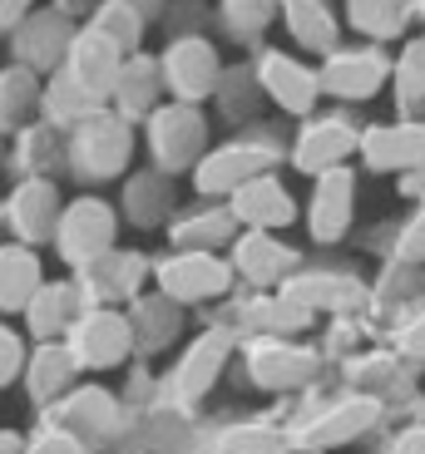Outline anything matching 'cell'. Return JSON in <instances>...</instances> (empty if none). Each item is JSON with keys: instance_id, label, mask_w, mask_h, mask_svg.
I'll return each mask as SVG.
<instances>
[{"instance_id": "cell-1", "label": "cell", "mask_w": 425, "mask_h": 454, "mask_svg": "<svg viewBox=\"0 0 425 454\" xmlns=\"http://www.w3.org/2000/svg\"><path fill=\"white\" fill-rule=\"evenodd\" d=\"M391 405L361 390H307L302 400H287V434H292V454H332L346 444L366 440V434L386 430Z\"/></svg>"}, {"instance_id": "cell-2", "label": "cell", "mask_w": 425, "mask_h": 454, "mask_svg": "<svg viewBox=\"0 0 425 454\" xmlns=\"http://www.w3.org/2000/svg\"><path fill=\"white\" fill-rule=\"evenodd\" d=\"M292 163V124L282 119H263L253 129H238L232 138L213 144L203 163L193 168V198H218L228 203L238 188H248L263 173H277Z\"/></svg>"}, {"instance_id": "cell-3", "label": "cell", "mask_w": 425, "mask_h": 454, "mask_svg": "<svg viewBox=\"0 0 425 454\" xmlns=\"http://www.w3.org/2000/svg\"><path fill=\"white\" fill-rule=\"evenodd\" d=\"M232 361H238V336H232L228 326H213V321H208V326L193 331V336L178 346V356L153 375L149 410L188 420V415L213 395V386L223 380V371H228Z\"/></svg>"}, {"instance_id": "cell-4", "label": "cell", "mask_w": 425, "mask_h": 454, "mask_svg": "<svg viewBox=\"0 0 425 454\" xmlns=\"http://www.w3.org/2000/svg\"><path fill=\"white\" fill-rule=\"evenodd\" d=\"M238 371L242 386L263 390V395H307L327 375V351L292 336H257L238 340Z\"/></svg>"}, {"instance_id": "cell-5", "label": "cell", "mask_w": 425, "mask_h": 454, "mask_svg": "<svg viewBox=\"0 0 425 454\" xmlns=\"http://www.w3.org/2000/svg\"><path fill=\"white\" fill-rule=\"evenodd\" d=\"M65 159H69V178L84 188L99 183H124L129 178V159H134V124L114 109L90 114L84 124H75L65 134Z\"/></svg>"}, {"instance_id": "cell-6", "label": "cell", "mask_w": 425, "mask_h": 454, "mask_svg": "<svg viewBox=\"0 0 425 454\" xmlns=\"http://www.w3.org/2000/svg\"><path fill=\"white\" fill-rule=\"evenodd\" d=\"M35 415H40V425H55L80 444H90L94 454L119 450V440H129V430H134V405H124L114 390L94 386V380H80L65 400H55L50 410H35Z\"/></svg>"}, {"instance_id": "cell-7", "label": "cell", "mask_w": 425, "mask_h": 454, "mask_svg": "<svg viewBox=\"0 0 425 454\" xmlns=\"http://www.w3.org/2000/svg\"><path fill=\"white\" fill-rule=\"evenodd\" d=\"M213 148V124H208L203 104H159L144 124V153L149 168L169 173V178H193V168L203 163V153Z\"/></svg>"}, {"instance_id": "cell-8", "label": "cell", "mask_w": 425, "mask_h": 454, "mask_svg": "<svg viewBox=\"0 0 425 454\" xmlns=\"http://www.w3.org/2000/svg\"><path fill=\"white\" fill-rule=\"evenodd\" d=\"M361 124L357 114L346 109V104H332V109H317L311 119H302L292 129V173L302 178H322L332 168H351V159L361 153Z\"/></svg>"}, {"instance_id": "cell-9", "label": "cell", "mask_w": 425, "mask_h": 454, "mask_svg": "<svg viewBox=\"0 0 425 454\" xmlns=\"http://www.w3.org/2000/svg\"><path fill=\"white\" fill-rule=\"evenodd\" d=\"M153 286H159L169 301H178L184 311L193 307H213V301H228L238 292V272H232L228 252H173L163 247L153 257Z\"/></svg>"}, {"instance_id": "cell-10", "label": "cell", "mask_w": 425, "mask_h": 454, "mask_svg": "<svg viewBox=\"0 0 425 454\" xmlns=\"http://www.w3.org/2000/svg\"><path fill=\"white\" fill-rule=\"evenodd\" d=\"M119 227H124V217H119V207L109 198H99V193L69 198L65 217H59V232H55L59 267L65 272H84L99 257H109L119 247Z\"/></svg>"}, {"instance_id": "cell-11", "label": "cell", "mask_w": 425, "mask_h": 454, "mask_svg": "<svg viewBox=\"0 0 425 454\" xmlns=\"http://www.w3.org/2000/svg\"><path fill=\"white\" fill-rule=\"evenodd\" d=\"M287 292L292 301L311 311V317H366V301H371V277L351 262H307L302 272H292L287 282L277 286Z\"/></svg>"}, {"instance_id": "cell-12", "label": "cell", "mask_w": 425, "mask_h": 454, "mask_svg": "<svg viewBox=\"0 0 425 454\" xmlns=\"http://www.w3.org/2000/svg\"><path fill=\"white\" fill-rule=\"evenodd\" d=\"M208 321H213V326H228L238 340H257V336L302 340L322 317H311V311L302 307V301H292L287 292H232L228 307Z\"/></svg>"}, {"instance_id": "cell-13", "label": "cell", "mask_w": 425, "mask_h": 454, "mask_svg": "<svg viewBox=\"0 0 425 454\" xmlns=\"http://www.w3.org/2000/svg\"><path fill=\"white\" fill-rule=\"evenodd\" d=\"M317 74H322V94L336 104H366L376 99V94L391 90V74H396V55H386V45H342L336 55H327L322 65H317Z\"/></svg>"}, {"instance_id": "cell-14", "label": "cell", "mask_w": 425, "mask_h": 454, "mask_svg": "<svg viewBox=\"0 0 425 454\" xmlns=\"http://www.w3.org/2000/svg\"><path fill=\"white\" fill-rule=\"evenodd\" d=\"M159 65H163L169 99H178V104H213L223 69H228L213 35H178V40H163Z\"/></svg>"}, {"instance_id": "cell-15", "label": "cell", "mask_w": 425, "mask_h": 454, "mask_svg": "<svg viewBox=\"0 0 425 454\" xmlns=\"http://www.w3.org/2000/svg\"><path fill=\"white\" fill-rule=\"evenodd\" d=\"M257 65V80H263L267 90V104H272L282 119H311V114L322 109V74H317V65H307L302 55H292V50H277V45H263L253 55Z\"/></svg>"}, {"instance_id": "cell-16", "label": "cell", "mask_w": 425, "mask_h": 454, "mask_svg": "<svg viewBox=\"0 0 425 454\" xmlns=\"http://www.w3.org/2000/svg\"><path fill=\"white\" fill-rule=\"evenodd\" d=\"M69 198L59 193L55 178H30V183H11L5 193V242L20 247H55L59 217H65Z\"/></svg>"}, {"instance_id": "cell-17", "label": "cell", "mask_w": 425, "mask_h": 454, "mask_svg": "<svg viewBox=\"0 0 425 454\" xmlns=\"http://www.w3.org/2000/svg\"><path fill=\"white\" fill-rule=\"evenodd\" d=\"M69 356L80 361V371L104 375L119 371L124 361H134V326H129L124 307H94L75 321V331L65 336Z\"/></svg>"}, {"instance_id": "cell-18", "label": "cell", "mask_w": 425, "mask_h": 454, "mask_svg": "<svg viewBox=\"0 0 425 454\" xmlns=\"http://www.w3.org/2000/svg\"><path fill=\"white\" fill-rule=\"evenodd\" d=\"M75 282L84 286V301L94 307H134L138 296L153 286V257L144 247H124L119 242L109 257H99L84 272H69Z\"/></svg>"}, {"instance_id": "cell-19", "label": "cell", "mask_w": 425, "mask_h": 454, "mask_svg": "<svg viewBox=\"0 0 425 454\" xmlns=\"http://www.w3.org/2000/svg\"><path fill=\"white\" fill-rule=\"evenodd\" d=\"M184 454H292L287 410H277V415H238V420L193 430Z\"/></svg>"}, {"instance_id": "cell-20", "label": "cell", "mask_w": 425, "mask_h": 454, "mask_svg": "<svg viewBox=\"0 0 425 454\" xmlns=\"http://www.w3.org/2000/svg\"><path fill=\"white\" fill-rule=\"evenodd\" d=\"M75 35H80V20H69L55 5H40V11L5 40V50H11V65H25V69H35L40 80H50L55 69H65Z\"/></svg>"}, {"instance_id": "cell-21", "label": "cell", "mask_w": 425, "mask_h": 454, "mask_svg": "<svg viewBox=\"0 0 425 454\" xmlns=\"http://www.w3.org/2000/svg\"><path fill=\"white\" fill-rule=\"evenodd\" d=\"M228 262H232V272H238L242 292H277L292 272L307 267L302 252L282 232H242L228 247Z\"/></svg>"}, {"instance_id": "cell-22", "label": "cell", "mask_w": 425, "mask_h": 454, "mask_svg": "<svg viewBox=\"0 0 425 454\" xmlns=\"http://www.w3.org/2000/svg\"><path fill=\"white\" fill-rule=\"evenodd\" d=\"M302 217H307V238L317 247L346 242V232L357 227V168H332L322 178H311Z\"/></svg>"}, {"instance_id": "cell-23", "label": "cell", "mask_w": 425, "mask_h": 454, "mask_svg": "<svg viewBox=\"0 0 425 454\" xmlns=\"http://www.w3.org/2000/svg\"><path fill=\"white\" fill-rule=\"evenodd\" d=\"M178 207H184L178 178L149 168V163L134 168L124 183H119V217H124V227H134V232H169V223H173Z\"/></svg>"}, {"instance_id": "cell-24", "label": "cell", "mask_w": 425, "mask_h": 454, "mask_svg": "<svg viewBox=\"0 0 425 454\" xmlns=\"http://www.w3.org/2000/svg\"><path fill=\"white\" fill-rule=\"evenodd\" d=\"M169 247L173 252H228L232 242L242 238V223L232 213V203H218V198H193L173 213L169 223Z\"/></svg>"}, {"instance_id": "cell-25", "label": "cell", "mask_w": 425, "mask_h": 454, "mask_svg": "<svg viewBox=\"0 0 425 454\" xmlns=\"http://www.w3.org/2000/svg\"><path fill=\"white\" fill-rule=\"evenodd\" d=\"M415 375H421V365H411L405 356H396L391 346H381V340H371L366 351L342 361V386L361 390V395H376V400H386V405L411 400Z\"/></svg>"}, {"instance_id": "cell-26", "label": "cell", "mask_w": 425, "mask_h": 454, "mask_svg": "<svg viewBox=\"0 0 425 454\" xmlns=\"http://www.w3.org/2000/svg\"><path fill=\"white\" fill-rule=\"evenodd\" d=\"M357 163L366 173H391L405 178L425 163V119H391V124H366Z\"/></svg>"}, {"instance_id": "cell-27", "label": "cell", "mask_w": 425, "mask_h": 454, "mask_svg": "<svg viewBox=\"0 0 425 454\" xmlns=\"http://www.w3.org/2000/svg\"><path fill=\"white\" fill-rule=\"evenodd\" d=\"M425 307V267H405V262H381V272L371 277V301H366V326L371 336H386L396 321Z\"/></svg>"}, {"instance_id": "cell-28", "label": "cell", "mask_w": 425, "mask_h": 454, "mask_svg": "<svg viewBox=\"0 0 425 454\" xmlns=\"http://www.w3.org/2000/svg\"><path fill=\"white\" fill-rule=\"evenodd\" d=\"M84 311H90L84 286L65 272V277H55V282H45L40 292H35V301L25 307L20 326H25V336H30L35 346H45V340H65Z\"/></svg>"}, {"instance_id": "cell-29", "label": "cell", "mask_w": 425, "mask_h": 454, "mask_svg": "<svg viewBox=\"0 0 425 454\" xmlns=\"http://www.w3.org/2000/svg\"><path fill=\"white\" fill-rule=\"evenodd\" d=\"M232 213H238L242 232H287L292 223L302 217V203L292 198V188L282 183V173H263L248 188L228 198Z\"/></svg>"}, {"instance_id": "cell-30", "label": "cell", "mask_w": 425, "mask_h": 454, "mask_svg": "<svg viewBox=\"0 0 425 454\" xmlns=\"http://www.w3.org/2000/svg\"><path fill=\"white\" fill-rule=\"evenodd\" d=\"M124 311H129V326H134V361H153V356L173 351V346L184 340L188 311L178 307V301H169L159 286H149V292Z\"/></svg>"}, {"instance_id": "cell-31", "label": "cell", "mask_w": 425, "mask_h": 454, "mask_svg": "<svg viewBox=\"0 0 425 454\" xmlns=\"http://www.w3.org/2000/svg\"><path fill=\"white\" fill-rule=\"evenodd\" d=\"M124 59H129V55L114 45V40H104L99 30L80 25V35H75V45H69L65 69H69V80L80 84V90H90L99 104H109V99H114L119 74H124Z\"/></svg>"}, {"instance_id": "cell-32", "label": "cell", "mask_w": 425, "mask_h": 454, "mask_svg": "<svg viewBox=\"0 0 425 454\" xmlns=\"http://www.w3.org/2000/svg\"><path fill=\"white\" fill-rule=\"evenodd\" d=\"M159 104H169V84H163V65L153 50H138V55L124 59V74H119L114 84V99H109V109L124 114L129 124H149V114L159 109Z\"/></svg>"}, {"instance_id": "cell-33", "label": "cell", "mask_w": 425, "mask_h": 454, "mask_svg": "<svg viewBox=\"0 0 425 454\" xmlns=\"http://www.w3.org/2000/svg\"><path fill=\"white\" fill-rule=\"evenodd\" d=\"M282 30L297 55H311L317 65L342 50V15L332 0H282Z\"/></svg>"}, {"instance_id": "cell-34", "label": "cell", "mask_w": 425, "mask_h": 454, "mask_svg": "<svg viewBox=\"0 0 425 454\" xmlns=\"http://www.w3.org/2000/svg\"><path fill=\"white\" fill-rule=\"evenodd\" d=\"M59 173H69V159H65V134H59L55 124H45V119L25 124L20 134L11 138V168H5V178H11V183L55 178V183H59Z\"/></svg>"}, {"instance_id": "cell-35", "label": "cell", "mask_w": 425, "mask_h": 454, "mask_svg": "<svg viewBox=\"0 0 425 454\" xmlns=\"http://www.w3.org/2000/svg\"><path fill=\"white\" fill-rule=\"evenodd\" d=\"M80 361L69 356V346L65 340H45V346H35L30 351V365H25V380H20V390H25V400H30L35 410H50L55 400H65L69 390L80 386Z\"/></svg>"}, {"instance_id": "cell-36", "label": "cell", "mask_w": 425, "mask_h": 454, "mask_svg": "<svg viewBox=\"0 0 425 454\" xmlns=\"http://www.w3.org/2000/svg\"><path fill=\"white\" fill-rule=\"evenodd\" d=\"M267 90L263 80H257V65L253 59H238V65L223 69V80H218V94H213V114H218L223 124L238 134V129H253L267 119Z\"/></svg>"}, {"instance_id": "cell-37", "label": "cell", "mask_w": 425, "mask_h": 454, "mask_svg": "<svg viewBox=\"0 0 425 454\" xmlns=\"http://www.w3.org/2000/svg\"><path fill=\"white\" fill-rule=\"evenodd\" d=\"M342 20L366 45H401V40H411L415 0H342Z\"/></svg>"}, {"instance_id": "cell-38", "label": "cell", "mask_w": 425, "mask_h": 454, "mask_svg": "<svg viewBox=\"0 0 425 454\" xmlns=\"http://www.w3.org/2000/svg\"><path fill=\"white\" fill-rule=\"evenodd\" d=\"M45 262L35 247L20 242H0V321L5 317H25V307L35 301V292L45 286Z\"/></svg>"}, {"instance_id": "cell-39", "label": "cell", "mask_w": 425, "mask_h": 454, "mask_svg": "<svg viewBox=\"0 0 425 454\" xmlns=\"http://www.w3.org/2000/svg\"><path fill=\"white\" fill-rule=\"evenodd\" d=\"M361 247L376 252L381 262H405V267H425V203L405 207L401 217L361 232Z\"/></svg>"}, {"instance_id": "cell-40", "label": "cell", "mask_w": 425, "mask_h": 454, "mask_svg": "<svg viewBox=\"0 0 425 454\" xmlns=\"http://www.w3.org/2000/svg\"><path fill=\"white\" fill-rule=\"evenodd\" d=\"M45 80L25 65H0V138H15L25 124L40 119Z\"/></svg>"}, {"instance_id": "cell-41", "label": "cell", "mask_w": 425, "mask_h": 454, "mask_svg": "<svg viewBox=\"0 0 425 454\" xmlns=\"http://www.w3.org/2000/svg\"><path fill=\"white\" fill-rule=\"evenodd\" d=\"M213 15H218L223 40H238V45L263 50L257 40H263L272 25H282V0H218Z\"/></svg>"}, {"instance_id": "cell-42", "label": "cell", "mask_w": 425, "mask_h": 454, "mask_svg": "<svg viewBox=\"0 0 425 454\" xmlns=\"http://www.w3.org/2000/svg\"><path fill=\"white\" fill-rule=\"evenodd\" d=\"M109 109V104H99L90 90H80V84L69 80V69H55L45 80V94H40V119L45 124H55L59 134H69L75 124H84L90 114Z\"/></svg>"}, {"instance_id": "cell-43", "label": "cell", "mask_w": 425, "mask_h": 454, "mask_svg": "<svg viewBox=\"0 0 425 454\" xmlns=\"http://www.w3.org/2000/svg\"><path fill=\"white\" fill-rule=\"evenodd\" d=\"M391 99H396L401 119H425V35H411L396 50Z\"/></svg>"}, {"instance_id": "cell-44", "label": "cell", "mask_w": 425, "mask_h": 454, "mask_svg": "<svg viewBox=\"0 0 425 454\" xmlns=\"http://www.w3.org/2000/svg\"><path fill=\"white\" fill-rule=\"evenodd\" d=\"M84 25H90V30H99L104 40H114L124 55H138V50H144V35L153 30L144 15L129 11V5H119V0H104V5H99V11H94Z\"/></svg>"}, {"instance_id": "cell-45", "label": "cell", "mask_w": 425, "mask_h": 454, "mask_svg": "<svg viewBox=\"0 0 425 454\" xmlns=\"http://www.w3.org/2000/svg\"><path fill=\"white\" fill-rule=\"evenodd\" d=\"M163 40H178V35H213L218 30V15L208 0H169V15H163Z\"/></svg>"}, {"instance_id": "cell-46", "label": "cell", "mask_w": 425, "mask_h": 454, "mask_svg": "<svg viewBox=\"0 0 425 454\" xmlns=\"http://www.w3.org/2000/svg\"><path fill=\"white\" fill-rule=\"evenodd\" d=\"M30 351H35V340L25 336V326L0 321V390H11V386H20V380H25Z\"/></svg>"}, {"instance_id": "cell-47", "label": "cell", "mask_w": 425, "mask_h": 454, "mask_svg": "<svg viewBox=\"0 0 425 454\" xmlns=\"http://www.w3.org/2000/svg\"><path fill=\"white\" fill-rule=\"evenodd\" d=\"M381 346H391V351L405 356L411 365H425V307L411 311L405 321H396V326L381 336Z\"/></svg>"}, {"instance_id": "cell-48", "label": "cell", "mask_w": 425, "mask_h": 454, "mask_svg": "<svg viewBox=\"0 0 425 454\" xmlns=\"http://www.w3.org/2000/svg\"><path fill=\"white\" fill-rule=\"evenodd\" d=\"M25 454H94L90 444H80L75 434L55 430V425H35L30 440H25Z\"/></svg>"}, {"instance_id": "cell-49", "label": "cell", "mask_w": 425, "mask_h": 454, "mask_svg": "<svg viewBox=\"0 0 425 454\" xmlns=\"http://www.w3.org/2000/svg\"><path fill=\"white\" fill-rule=\"evenodd\" d=\"M381 454H425V420H401L386 430V440H381Z\"/></svg>"}, {"instance_id": "cell-50", "label": "cell", "mask_w": 425, "mask_h": 454, "mask_svg": "<svg viewBox=\"0 0 425 454\" xmlns=\"http://www.w3.org/2000/svg\"><path fill=\"white\" fill-rule=\"evenodd\" d=\"M35 11H40V0H0V40H11Z\"/></svg>"}, {"instance_id": "cell-51", "label": "cell", "mask_w": 425, "mask_h": 454, "mask_svg": "<svg viewBox=\"0 0 425 454\" xmlns=\"http://www.w3.org/2000/svg\"><path fill=\"white\" fill-rule=\"evenodd\" d=\"M396 193L411 198V203H425V163L415 173H405V178H396Z\"/></svg>"}, {"instance_id": "cell-52", "label": "cell", "mask_w": 425, "mask_h": 454, "mask_svg": "<svg viewBox=\"0 0 425 454\" xmlns=\"http://www.w3.org/2000/svg\"><path fill=\"white\" fill-rule=\"evenodd\" d=\"M50 5H55V11H65L69 20H80V25H84V20H90V15L104 5V0H50Z\"/></svg>"}, {"instance_id": "cell-53", "label": "cell", "mask_w": 425, "mask_h": 454, "mask_svg": "<svg viewBox=\"0 0 425 454\" xmlns=\"http://www.w3.org/2000/svg\"><path fill=\"white\" fill-rule=\"evenodd\" d=\"M119 5H129V11H138L149 25H163V15H169V0H119Z\"/></svg>"}, {"instance_id": "cell-54", "label": "cell", "mask_w": 425, "mask_h": 454, "mask_svg": "<svg viewBox=\"0 0 425 454\" xmlns=\"http://www.w3.org/2000/svg\"><path fill=\"white\" fill-rule=\"evenodd\" d=\"M25 430H11V425H0V454H25Z\"/></svg>"}, {"instance_id": "cell-55", "label": "cell", "mask_w": 425, "mask_h": 454, "mask_svg": "<svg viewBox=\"0 0 425 454\" xmlns=\"http://www.w3.org/2000/svg\"><path fill=\"white\" fill-rule=\"evenodd\" d=\"M5 168H11V138H0V178H5Z\"/></svg>"}, {"instance_id": "cell-56", "label": "cell", "mask_w": 425, "mask_h": 454, "mask_svg": "<svg viewBox=\"0 0 425 454\" xmlns=\"http://www.w3.org/2000/svg\"><path fill=\"white\" fill-rule=\"evenodd\" d=\"M415 20H421V35H425V0H415Z\"/></svg>"}, {"instance_id": "cell-57", "label": "cell", "mask_w": 425, "mask_h": 454, "mask_svg": "<svg viewBox=\"0 0 425 454\" xmlns=\"http://www.w3.org/2000/svg\"><path fill=\"white\" fill-rule=\"evenodd\" d=\"M0 242H5V198H0Z\"/></svg>"}, {"instance_id": "cell-58", "label": "cell", "mask_w": 425, "mask_h": 454, "mask_svg": "<svg viewBox=\"0 0 425 454\" xmlns=\"http://www.w3.org/2000/svg\"><path fill=\"white\" fill-rule=\"evenodd\" d=\"M415 420H425V400H421V405H415Z\"/></svg>"}]
</instances>
